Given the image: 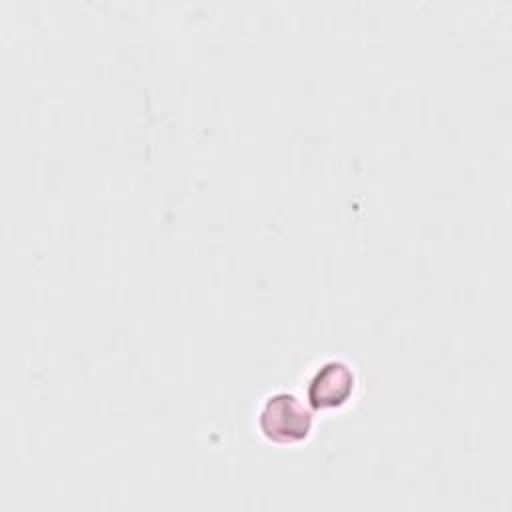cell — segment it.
<instances>
[{"label": "cell", "instance_id": "7a4b0ae2", "mask_svg": "<svg viewBox=\"0 0 512 512\" xmlns=\"http://www.w3.org/2000/svg\"><path fill=\"white\" fill-rule=\"evenodd\" d=\"M354 386V376L342 362L324 364L310 382L308 398L316 408H332L342 404Z\"/></svg>", "mask_w": 512, "mask_h": 512}, {"label": "cell", "instance_id": "6da1fadb", "mask_svg": "<svg viewBox=\"0 0 512 512\" xmlns=\"http://www.w3.org/2000/svg\"><path fill=\"white\" fill-rule=\"evenodd\" d=\"M312 426L310 412L292 394H274L260 412V428L274 442L302 440Z\"/></svg>", "mask_w": 512, "mask_h": 512}]
</instances>
